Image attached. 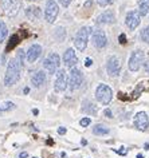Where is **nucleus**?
Instances as JSON below:
<instances>
[{
	"instance_id": "f257e3e1",
	"label": "nucleus",
	"mask_w": 149,
	"mask_h": 158,
	"mask_svg": "<svg viewBox=\"0 0 149 158\" xmlns=\"http://www.w3.org/2000/svg\"><path fill=\"white\" fill-rule=\"evenodd\" d=\"M19 79H20V64L16 62V59H12L7 64L6 75H4V85L7 87H10V86H14L16 83Z\"/></svg>"
},
{
	"instance_id": "f03ea898",
	"label": "nucleus",
	"mask_w": 149,
	"mask_h": 158,
	"mask_svg": "<svg viewBox=\"0 0 149 158\" xmlns=\"http://www.w3.org/2000/svg\"><path fill=\"white\" fill-rule=\"evenodd\" d=\"M92 32V30L89 27H82V28L78 31L75 35V39H74V44H75V48L78 51H83L87 46L89 42V35Z\"/></svg>"
},
{
	"instance_id": "7ed1b4c3",
	"label": "nucleus",
	"mask_w": 149,
	"mask_h": 158,
	"mask_svg": "<svg viewBox=\"0 0 149 158\" xmlns=\"http://www.w3.org/2000/svg\"><path fill=\"white\" fill-rule=\"evenodd\" d=\"M96 98H97V101L100 102V103L109 105V103H110V101H112V98H113L112 89L109 87L108 85L101 83L97 87V90H96Z\"/></svg>"
},
{
	"instance_id": "20e7f679",
	"label": "nucleus",
	"mask_w": 149,
	"mask_h": 158,
	"mask_svg": "<svg viewBox=\"0 0 149 158\" xmlns=\"http://www.w3.org/2000/svg\"><path fill=\"white\" fill-rule=\"evenodd\" d=\"M59 14V7L55 0H47L45 8V19L47 23H54Z\"/></svg>"
},
{
	"instance_id": "39448f33",
	"label": "nucleus",
	"mask_w": 149,
	"mask_h": 158,
	"mask_svg": "<svg viewBox=\"0 0 149 158\" xmlns=\"http://www.w3.org/2000/svg\"><path fill=\"white\" fill-rule=\"evenodd\" d=\"M144 59H145L144 51H141V50L133 51V54L130 55V58H129V62H128L129 70L133 71V73L138 71V70H140V67H141V64L144 63Z\"/></svg>"
},
{
	"instance_id": "423d86ee",
	"label": "nucleus",
	"mask_w": 149,
	"mask_h": 158,
	"mask_svg": "<svg viewBox=\"0 0 149 158\" xmlns=\"http://www.w3.org/2000/svg\"><path fill=\"white\" fill-rule=\"evenodd\" d=\"M82 82H83V74L81 73V70L78 69H71L70 71V75H69V89L71 91H75L81 87Z\"/></svg>"
},
{
	"instance_id": "0eeeda50",
	"label": "nucleus",
	"mask_w": 149,
	"mask_h": 158,
	"mask_svg": "<svg viewBox=\"0 0 149 158\" xmlns=\"http://www.w3.org/2000/svg\"><path fill=\"white\" fill-rule=\"evenodd\" d=\"M69 85V78L65 70H58L57 71V77H55V82H54V90L57 93H62L67 89Z\"/></svg>"
},
{
	"instance_id": "6e6552de",
	"label": "nucleus",
	"mask_w": 149,
	"mask_h": 158,
	"mask_svg": "<svg viewBox=\"0 0 149 158\" xmlns=\"http://www.w3.org/2000/svg\"><path fill=\"white\" fill-rule=\"evenodd\" d=\"M3 7L8 16H15L22 7L20 0H3Z\"/></svg>"
},
{
	"instance_id": "1a4fd4ad",
	"label": "nucleus",
	"mask_w": 149,
	"mask_h": 158,
	"mask_svg": "<svg viewBox=\"0 0 149 158\" xmlns=\"http://www.w3.org/2000/svg\"><path fill=\"white\" fill-rule=\"evenodd\" d=\"M106 71L110 77H117L121 71V62L117 56H110L108 59V63H106Z\"/></svg>"
},
{
	"instance_id": "9d476101",
	"label": "nucleus",
	"mask_w": 149,
	"mask_h": 158,
	"mask_svg": "<svg viewBox=\"0 0 149 158\" xmlns=\"http://www.w3.org/2000/svg\"><path fill=\"white\" fill-rule=\"evenodd\" d=\"M133 122H134L136 129H138L140 131H145V130L149 127V118H148V114L145 111L137 113L134 115V119H133Z\"/></svg>"
},
{
	"instance_id": "9b49d317",
	"label": "nucleus",
	"mask_w": 149,
	"mask_h": 158,
	"mask_svg": "<svg viewBox=\"0 0 149 158\" xmlns=\"http://www.w3.org/2000/svg\"><path fill=\"white\" fill-rule=\"evenodd\" d=\"M92 40H93V44L97 47V48H104L106 47L108 44V38H106V34L102 30H96L92 35Z\"/></svg>"
},
{
	"instance_id": "f8f14e48",
	"label": "nucleus",
	"mask_w": 149,
	"mask_h": 158,
	"mask_svg": "<svg viewBox=\"0 0 149 158\" xmlns=\"http://www.w3.org/2000/svg\"><path fill=\"white\" fill-rule=\"evenodd\" d=\"M140 18L141 16H140L138 11H129L126 14V19H125V23L129 27V30H136L140 26V23H141Z\"/></svg>"
},
{
	"instance_id": "ddd939ff",
	"label": "nucleus",
	"mask_w": 149,
	"mask_h": 158,
	"mask_svg": "<svg viewBox=\"0 0 149 158\" xmlns=\"http://www.w3.org/2000/svg\"><path fill=\"white\" fill-rule=\"evenodd\" d=\"M63 62H65V66L70 67V69H73V67L77 64L78 58L75 55V51H74V48H67V50H66V52L63 55Z\"/></svg>"
},
{
	"instance_id": "4468645a",
	"label": "nucleus",
	"mask_w": 149,
	"mask_h": 158,
	"mask_svg": "<svg viewBox=\"0 0 149 158\" xmlns=\"http://www.w3.org/2000/svg\"><path fill=\"white\" fill-rule=\"evenodd\" d=\"M114 22H116V16H114V12H113L112 10L104 11V12L97 18L98 24H112V23H114Z\"/></svg>"
},
{
	"instance_id": "2eb2a0df",
	"label": "nucleus",
	"mask_w": 149,
	"mask_h": 158,
	"mask_svg": "<svg viewBox=\"0 0 149 158\" xmlns=\"http://www.w3.org/2000/svg\"><path fill=\"white\" fill-rule=\"evenodd\" d=\"M40 54H42V47L39 44H32V46H30L28 51H27L26 58H27V60L28 62L32 63V62L38 60V58L40 56Z\"/></svg>"
},
{
	"instance_id": "dca6fc26",
	"label": "nucleus",
	"mask_w": 149,
	"mask_h": 158,
	"mask_svg": "<svg viewBox=\"0 0 149 158\" xmlns=\"http://www.w3.org/2000/svg\"><path fill=\"white\" fill-rule=\"evenodd\" d=\"M45 82H46V73L45 71H36V73L32 75V78H31V83H32V86L36 89L43 86Z\"/></svg>"
},
{
	"instance_id": "f3484780",
	"label": "nucleus",
	"mask_w": 149,
	"mask_h": 158,
	"mask_svg": "<svg viewBox=\"0 0 149 158\" xmlns=\"http://www.w3.org/2000/svg\"><path fill=\"white\" fill-rule=\"evenodd\" d=\"M26 15L27 18L31 19V20H34V19H39L40 18V8L36 6H30L26 8Z\"/></svg>"
},
{
	"instance_id": "a211bd4d",
	"label": "nucleus",
	"mask_w": 149,
	"mask_h": 158,
	"mask_svg": "<svg viewBox=\"0 0 149 158\" xmlns=\"http://www.w3.org/2000/svg\"><path fill=\"white\" fill-rule=\"evenodd\" d=\"M149 12V0H138V14L140 16H145Z\"/></svg>"
},
{
	"instance_id": "6ab92c4d",
	"label": "nucleus",
	"mask_w": 149,
	"mask_h": 158,
	"mask_svg": "<svg viewBox=\"0 0 149 158\" xmlns=\"http://www.w3.org/2000/svg\"><path fill=\"white\" fill-rule=\"evenodd\" d=\"M43 69H45V70H46L49 74H51V75L57 74V71H58V67H57L55 64H54V63H53L51 60H50L49 58H47L46 60L43 62Z\"/></svg>"
},
{
	"instance_id": "aec40b11",
	"label": "nucleus",
	"mask_w": 149,
	"mask_h": 158,
	"mask_svg": "<svg viewBox=\"0 0 149 158\" xmlns=\"http://www.w3.org/2000/svg\"><path fill=\"white\" fill-rule=\"evenodd\" d=\"M93 133L96 134V135H106V134L110 133V130L104 125H96L93 127Z\"/></svg>"
},
{
	"instance_id": "412c9836",
	"label": "nucleus",
	"mask_w": 149,
	"mask_h": 158,
	"mask_svg": "<svg viewBox=\"0 0 149 158\" xmlns=\"http://www.w3.org/2000/svg\"><path fill=\"white\" fill-rule=\"evenodd\" d=\"M7 34H8V28H7L6 23L0 20V43L7 38Z\"/></svg>"
},
{
	"instance_id": "4be33fe9",
	"label": "nucleus",
	"mask_w": 149,
	"mask_h": 158,
	"mask_svg": "<svg viewBox=\"0 0 149 158\" xmlns=\"http://www.w3.org/2000/svg\"><path fill=\"white\" fill-rule=\"evenodd\" d=\"M85 103L87 105V109H86V106H83V107H82V110H83V111H86L87 114H93V115H94V114H97L98 110H97V107H96V106H94L93 103H90L89 101H86Z\"/></svg>"
},
{
	"instance_id": "5701e85b",
	"label": "nucleus",
	"mask_w": 149,
	"mask_h": 158,
	"mask_svg": "<svg viewBox=\"0 0 149 158\" xmlns=\"http://www.w3.org/2000/svg\"><path fill=\"white\" fill-rule=\"evenodd\" d=\"M55 38L59 42H62L66 38V31H65L63 27H58V28H57V31H55Z\"/></svg>"
},
{
	"instance_id": "b1692460",
	"label": "nucleus",
	"mask_w": 149,
	"mask_h": 158,
	"mask_svg": "<svg viewBox=\"0 0 149 158\" xmlns=\"http://www.w3.org/2000/svg\"><path fill=\"white\" fill-rule=\"evenodd\" d=\"M49 59H50V60H51L57 67H59V64H61V58H59V55H58L57 52H51V54H50V55H49Z\"/></svg>"
},
{
	"instance_id": "393cba45",
	"label": "nucleus",
	"mask_w": 149,
	"mask_h": 158,
	"mask_svg": "<svg viewBox=\"0 0 149 158\" xmlns=\"http://www.w3.org/2000/svg\"><path fill=\"white\" fill-rule=\"evenodd\" d=\"M141 39H143L145 43H148L149 44V26L144 27L143 31H141Z\"/></svg>"
},
{
	"instance_id": "a878e982",
	"label": "nucleus",
	"mask_w": 149,
	"mask_h": 158,
	"mask_svg": "<svg viewBox=\"0 0 149 158\" xmlns=\"http://www.w3.org/2000/svg\"><path fill=\"white\" fill-rule=\"evenodd\" d=\"M24 58H26L24 51H23V50H19L18 54H16V62L19 63V64H20V67L24 64Z\"/></svg>"
},
{
	"instance_id": "bb28decb",
	"label": "nucleus",
	"mask_w": 149,
	"mask_h": 158,
	"mask_svg": "<svg viewBox=\"0 0 149 158\" xmlns=\"http://www.w3.org/2000/svg\"><path fill=\"white\" fill-rule=\"evenodd\" d=\"M0 109H2V111H10V110L15 109V105L12 102H4V103L0 106Z\"/></svg>"
},
{
	"instance_id": "cd10ccee",
	"label": "nucleus",
	"mask_w": 149,
	"mask_h": 158,
	"mask_svg": "<svg viewBox=\"0 0 149 158\" xmlns=\"http://www.w3.org/2000/svg\"><path fill=\"white\" fill-rule=\"evenodd\" d=\"M90 123H92V119H90V118H87V117L82 118L81 122H79V125L82 126V127H87V126H89Z\"/></svg>"
},
{
	"instance_id": "c85d7f7f",
	"label": "nucleus",
	"mask_w": 149,
	"mask_h": 158,
	"mask_svg": "<svg viewBox=\"0 0 149 158\" xmlns=\"http://www.w3.org/2000/svg\"><path fill=\"white\" fill-rule=\"evenodd\" d=\"M113 2H114V0H97V3L101 7H108V6H110Z\"/></svg>"
},
{
	"instance_id": "c756f323",
	"label": "nucleus",
	"mask_w": 149,
	"mask_h": 158,
	"mask_svg": "<svg viewBox=\"0 0 149 158\" xmlns=\"http://www.w3.org/2000/svg\"><path fill=\"white\" fill-rule=\"evenodd\" d=\"M71 2H73V0H59V3H61V4L63 6V7H69Z\"/></svg>"
},
{
	"instance_id": "7c9ffc66",
	"label": "nucleus",
	"mask_w": 149,
	"mask_h": 158,
	"mask_svg": "<svg viewBox=\"0 0 149 158\" xmlns=\"http://www.w3.org/2000/svg\"><path fill=\"white\" fill-rule=\"evenodd\" d=\"M120 43L121 44H125V43H126V36H125V34L120 35Z\"/></svg>"
},
{
	"instance_id": "2f4dec72",
	"label": "nucleus",
	"mask_w": 149,
	"mask_h": 158,
	"mask_svg": "<svg viewBox=\"0 0 149 158\" xmlns=\"http://www.w3.org/2000/svg\"><path fill=\"white\" fill-rule=\"evenodd\" d=\"M92 64H93V60H92V59H90V58H86V59H85V66H86V67H90Z\"/></svg>"
},
{
	"instance_id": "473e14b6",
	"label": "nucleus",
	"mask_w": 149,
	"mask_h": 158,
	"mask_svg": "<svg viewBox=\"0 0 149 158\" xmlns=\"http://www.w3.org/2000/svg\"><path fill=\"white\" fill-rule=\"evenodd\" d=\"M105 115L108 118H113V114H112V110L110 109H105Z\"/></svg>"
},
{
	"instance_id": "72a5a7b5",
	"label": "nucleus",
	"mask_w": 149,
	"mask_h": 158,
	"mask_svg": "<svg viewBox=\"0 0 149 158\" xmlns=\"http://www.w3.org/2000/svg\"><path fill=\"white\" fill-rule=\"evenodd\" d=\"M117 153H118V154H121V156H125V154H126V149H125L124 146H122V149L117 150Z\"/></svg>"
},
{
	"instance_id": "f704fd0d",
	"label": "nucleus",
	"mask_w": 149,
	"mask_h": 158,
	"mask_svg": "<svg viewBox=\"0 0 149 158\" xmlns=\"http://www.w3.org/2000/svg\"><path fill=\"white\" fill-rule=\"evenodd\" d=\"M144 69L147 73H149V60H144Z\"/></svg>"
},
{
	"instance_id": "c9c22d12",
	"label": "nucleus",
	"mask_w": 149,
	"mask_h": 158,
	"mask_svg": "<svg viewBox=\"0 0 149 158\" xmlns=\"http://www.w3.org/2000/svg\"><path fill=\"white\" fill-rule=\"evenodd\" d=\"M66 131H67V130H66V127H63V126L58 129V133H59V134H62V135H63V134H66Z\"/></svg>"
},
{
	"instance_id": "e433bc0d",
	"label": "nucleus",
	"mask_w": 149,
	"mask_h": 158,
	"mask_svg": "<svg viewBox=\"0 0 149 158\" xmlns=\"http://www.w3.org/2000/svg\"><path fill=\"white\" fill-rule=\"evenodd\" d=\"M19 158H28V153H27V152L20 153V154H19Z\"/></svg>"
},
{
	"instance_id": "4c0bfd02",
	"label": "nucleus",
	"mask_w": 149,
	"mask_h": 158,
	"mask_svg": "<svg viewBox=\"0 0 149 158\" xmlns=\"http://www.w3.org/2000/svg\"><path fill=\"white\" fill-rule=\"evenodd\" d=\"M32 113L35 114V115H38V114H39V110H38V109H34V110H32Z\"/></svg>"
},
{
	"instance_id": "58836bf2",
	"label": "nucleus",
	"mask_w": 149,
	"mask_h": 158,
	"mask_svg": "<svg viewBox=\"0 0 149 158\" xmlns=\"http://www.w3.org/2000/svg\"><path fill=\"white\" fill-rule=\"evenodd\" d=\"M144 149H145V150H149V143H145V146H144Z\"/></svg>"
},
{
	"instance_id": "ea45409f",
	"label": "nucleus",
	"mask_w": 149,
	"mask_h": 158,
	"mask_svg": "<svg viewBox=\"0 0 149 158\" xmlns=\"http://www.w3.org/2000/svg\"><path fill=\"white\" fill-rule=\"evenodd\" d=\"M28 91H30V89L26 87V89H24V94H28Z\"/></svg>"
},
{
	"instance_id": "a19ab883",
	"label": "nucleus",
	"mask_w": 149,
	"mask_h": 158,
	"mask_svg": "<svg viewBox=\"0 0 149 158\" xmlns=\"http://www.w3.org/2000/svg\"><path fill=\"white\" fill-rule=\"evenodd\" d=\"M136 158H144V156H143V154H137Z\"/></svg>"
},
{
	"instance_id": "79ce46f5",
	"label": "nucleus",
	"mask_w": 149,
	"mask_h": 158,
	"mask_svg": "<svg viewBox=\"0 0 149 158\" xmlns=\"http://www.w3.org/2000/svg\"><path fill=\"white\" fill-rule=\"evenodd\" d=\"M3 113H4V111H2V109H0V115H2V114H3Z\"/></svg>"
},
{
	"instance_id": "37998d69",
	"label": "nucleus",
	"mask_w": 149,
	"mask_h": 158,
	"mask_svg": "<svg viewBox=\"0 0 149 158\" xmlns=\"http://www.w3.org/2000/svg\"><path fill=\"white\" fill-rule=\"evenodd\" d=\"M32 2H38V0H32Z\"/></svg>"
},
{
	"instance_id": "c03bdc74",
	"label": "nucleus",
	"mask_w": 149,
	"mask_h": 158,
	"mask_svg": "<svg viewBox=\"0 0 149 158\" xmlns=\"http://www.w3.org/2000/svg\"><path fill=\"white\" fill-rule=\"evenodd\" d=\"M32 158H36V157H32Z\"/></svg>"
}]
</instances>
